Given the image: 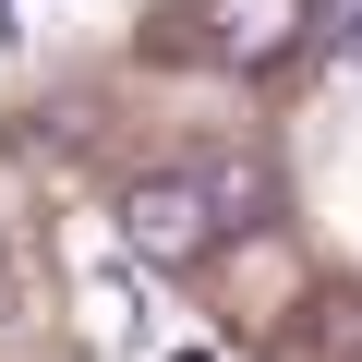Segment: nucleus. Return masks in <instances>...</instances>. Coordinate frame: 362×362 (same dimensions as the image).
Segmentation results:
<instances>
[{"mask_svg":"<svg viewBox=\"0 0 362 362\" xmlns=\"http://www.w3.org/2000/svg\"><path fill=\"white\" fill-rule=\"evenodd\" d=\"M194 25H206V61L218 73H278L326 13H314V0H194Z\"/></svg>","mask_w":362,"mask_h":362,"instance_id":"obj_2","label":"nucleus"},{"mask_svg":"<svg viewBox=\"0 0 362 362\" xmlns=\"http://www.w3.org/2000/svg\"><path fill=\"white\" fill-rule=\"evenodd\" d=\"M326 49H338V61H362V0H326Z\"/></svg>","mask_w":362,"mask_h":362,"instance_id":"obj_4","label":"nucleus"},{"mask_svg":"<svg viewBox=\"0 0 362 362\" xmlns=\"http://www.w3.org/2000/svg\"><path fill=\"white\" fill-rule=\"evenodd\" d=\"M218 242H230V206H218V181H206V169H145L133 194H121V254L157 266V278L206 266Z\"/></svg>","mask_w":362,"mask_h":362,"instance_id":"obj_1","label":"nucleus"},{"mask_svg":"<svg viewBox=\"0 0 362 362\" xmlns=\"http://www.w3.org/2000/svg\"><path fill=\"white\" fill-rule=\"evenodd\" d=\"M0 37H13V0H0Z\"/></svg>","mask_w":362,"mask_h":362,"instance_id":"obj_5","label":"nucleus"},{"mask_svg":"<svg viewBox=\"0 0 362 362\" xmlns=\"http://www.w3.org/2000/svg\"><path fill=\"white\" fill-rule=\"evenodd\" d=\"M206 181H218L230 230H266V206H278V181H266V169H206Z\"/></svg>","mask_w":362,"mask_h":362,"instance_id":"obj_3","label":"nucleus"}]
</instances>
